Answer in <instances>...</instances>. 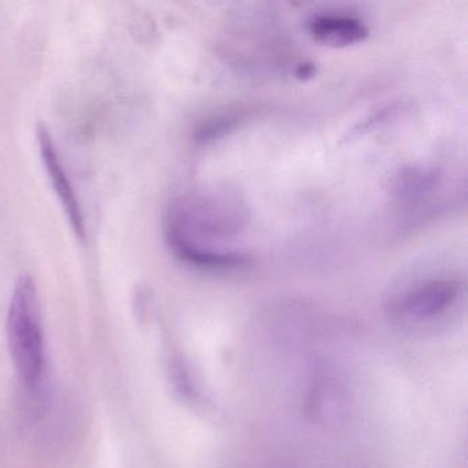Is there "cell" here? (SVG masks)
I'll list each match as a JSON object with an SVG mask.
<instances>
[{
	"label": "cell",
	"instance_id": "4",
	"mask_svg": "<svg viewBox=\"0 0 468 468\" xmlns=\"http://www.w3.org/2000/svg\"><path fill=\"white\" fill-rule=\"evenodd\" d=\"M37 139H39L40 154H42L43 163H45L46 169H48L51 185H53L54 191H56L59 202L64 207L70 227L80 239H84L86 227H84V216L81 212L80 202H79L75 188H73L72 183H70V179L65 172L53 138H51L46 127H40Z\"/></svg>",
	"mask_w": 468,
	"mask_h": 468
},
{
	"label": "cell",
	"instance_id": "3",
	"mask_svg": "<svg viewBox=\"0 0 468 468\" xmlns=\"http://www.w3.org/2000/svg\"><path fill=\"white\" fill-rule=\"evenodd\" d=\"M463 292V283L456 278H432L416 284L397 298L391 314L397 319L423 322L442 314L456 303Z\"/></svg>",
	"mask_w": 468,
	"mask_h": 468
},
{
	"label": "cell",
	"instance_id": "5",
	"mask_svg": "<svg viewBox=\"0 0 468 468\" xmlns=\"http://www.w3.org/2000/svg\"><path fill=\"white\" fill-rule=\"evenodd\" d=\"M312 39L328 48H349L368 37L366 23L355 16L344 13L316 15L308 21Z\"/></svg>",
	"mask_w": 468,
	"mask_h": 468
},
{
	"label": "cell",
	"instance_id": "7",
	"mask_svg": "<svg viewBox=\"0 0 468 468\" xmlns=\"http://www.w3.org/2000/svg\"><path fill=\"white\" fill-rule=\"evenodd\" d=\"M250 113L251 112L248 109H235V111L210 117L199 125L196 133V139L201 144L218 141V139L226 136L227 133L237 130L242 122H248Z\"/></svg>",
	"mask_w": 468,
	"mask_h": 468
},
{
	"label": "cell",
	"instance_id": "1",
	"mask_svg": "<svg viewBox=\"0 0 468 468\" xmlns=\"http://www.w3.org/2000/svg\"><path fill=\"white\" fill-rule=\"evenodd\" d=\"M246 209L229 193L187 194L175 199L165 218V238L172 253L197 270L232 272L243 270L250 257L224 248L223 242L245 226Z\"/></svg>",
	"mask_w": 468,
	"mask_h": 468
},
{
	"label": "cell",
	"instance_id": "2",
	"mask_svg": "<svg viewBox=\"0 0 468 468\" xmlns=\"http://www.w3.org/2000/svg\"><path fill=\"white\" fill-rule=\"evenodd\" d=\"M7 341L10 356L21 383L28 391H37L45 379V327L37 283L21 276L16 284L7 312Z\"/></svg>",
	"mask_w": 468,
	"mask_h": 468
},
{
	"label": "cell",
	"instance_id": "6",
	"mask_svg": "<svg viewBox=\"0 0 468 468\" xmlns=\"http://www.w3.org/2000/svg\"><path fill=\"white\" fill-rule=\"evenodd\" d=\"M442 183V175L438 169L416 166L402 172L397 182V198L412 207L431 199Z\"/></svg>",
	"mask_w": 468,
	"mask_h": 468
}]
</instances>
